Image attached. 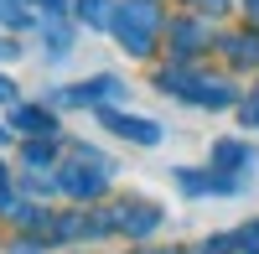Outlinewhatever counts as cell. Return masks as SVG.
Segmentation results:
<instances>
[{
    "mask_svg": "<svg viewBox=\"0 0 259 254\" xmlns=\"http://www.w3.org/2000/svg\"><path fill=\"white\" fill-rule=\"evenodd\" d=\"M6 94H11V83H6V89H0V99H6Z\"/></svg>",
    "mask_w": 259,
    "mask_h": 254,
    "instance_id": "2",
    "label": "cell"
},
{
    "mask_svg": "<svg viewBox=\"0 0 259 254\" xmlns=\"http://www.w3.org/2000/svg\"><path fill=\"white\" fill-rule=\"evenodd\" d=\"M249 119H254V124H259V99H254V109H249Z\"/></svg>",
    "mask_w": 259,
    "mask_h": 254,
    "instance_id": "1",
    "label": "cell"
}]
</instances>
